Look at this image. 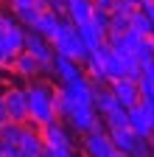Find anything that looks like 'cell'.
Segmentation results:
<instances>
[{
    "label": "cell",
    "instance_id": "obj_1",
    "mask_svg": "<svg viewBox=\"0 0 154 157\" xmlns=\"http://www.w3.org/2000/svg\"><path fill=\"white\" fill-rule=\"evenodd\" d=\"M25 95H28V124L34 126H45L51 124L56 115V87L45 78H31L25 84Z\"/></svg>",
    "mask_w": 154,
    "mask_h": 157
},
{
    "label": "cell",
    "instance_id": "obj_2",
    "mask_svg": "<svg viewBox=\"0 0 154 157\" xmlns=\"http://www.w3.org/2000/svg\"><path fill=\"white\" fill-rule=\"evenodd\" d=\"M51 42H53V51H56V53L70 56V59H76V62H81V65H84V59L90 56V48L84 45V39H81L79 28H76V23H70L67 17H62L59 31L53 34Z\"/></svg>",
    "mask_w": 154,
    "mask_h": 157
},
{
    "label": "cell",
    "instance_id": "obj_3",
    "mask_svg": "<svg viewBox=\"0 0 154 157\" xmlns=\"http://www.w3.org/2000/svg\"><path fill=\"white\" fill-rule=\"evenodd\" d=\"M65 124H67L76 135H87V132H92V129H107L95 107H73L70 115L65 118Z\"/></svg>",
    "mask_w": 154,
    "mask_h": 157
},
{
    "label": "cell",
    "instance_id": "obj_4",
    "mask_svg": "<svg viewBox=\"0 0 154 157\" xmlns=\"http://www.w3.org/2000/svg\"><path fill=\"white\" fill-rule=\"evenodd\" d=\"M115 151V143L107 129H92L81 135V154L84 157H109Z\"/></svg>",
    "mask_w": 154,
    "mask_h": 157
},
{
    "label": "cell",
    "instance_id": "obj_5",
    "mask_svg": "<svg viewBox=\"0 0 154 157\" xmlns=\"http://www.w3.org/2000/svg\"><path fill=\"white\" fill-rule=\"evenodd\" d=\"M25 51H28L31 56H36V59H39V65L45 67V73H51L53 56H56V51H53V42H51V39H45L39 31L28 28V34H25Z\"/></svg>",
    "mask_w": 154,
    "mask_h": 157
},
{
    "label": "cell",
    "instance_id": "obj_6",
    "mask_svg": "<svg viewBox=\"0 0 154 157\" xmlns=\"http://www.w3.org/2000/svg\"><path fill=\"white\" fill-rule=\"evenodd\" d=\"M62 95L70 101V107H92V93H95V84L90 82L87 76L76 78L70 84H59Z\"/></svg>",
    "mask_w": 154,
    "mask_h": 157
},
{
    "label": "cell",
    "instance_id": "obj_7",
    "mask_svg": "<svg viewBox=\"0 0 154 157\" xmlns=\"http://www.w3.org/2000/svg\"><path fill=\"white\" fill-rule=\"evenodd\" d=\"M3 98H6L9 121L28 124V95H25V87H6L3 90Z\"/></svg>",
    "mask_w": 154,
    "mask_h": 157
},
{
    "label": "cell",
    "instance_id": "obj_8",
    "mask_svg": "<svg viewBox=\"0 0 154 157\" xmlns=\"http://www.w3.org/2000/svg\"><path fill=\"white\" fill-rule=\"evenodd\" d=\"M109 90L115 93V98H118V104L121 107H134V104H137L140 101V82H137V78H129V76H121V78H112V82H109Z\"/></svg>",
    "mask_w": 154,
    "mask_h": 157
},
{
    "label": "cell",
    "instance_id": "obj_9",
    "mask_svg": "<svg viewBox=\"0 0 154 157\" xmlns=\"http://www.w3.org/2000/svg\"><path fill=\"white\" fill-rule=\"evenodd\" d=\"M51 76H53L59 84H70V82H76V78L84 76V65L76 62V59H70V56L56 53V56H53V65H51Z\"/></svg>",
    "mask_w": 154,
    "mask_h": 157
},
{
    "label": "cell",
    "instance_id": "obj_10",
    "mask_svg": "<svg viewBox=\"0 0 154 157\" xmlns=\"http://www.w3.org/2000/svg\"><path fill=\"white\" fill-rule=\"evenodd\" d=\"M92 53L98 56V62H101V67H104V76H107V82L126 76V65H123L121 53H118V51H112V48H109V42L98 45V48H95Z\"/></svg>",
    "mask_w": 154,
    "mask_h": 157
},
{
    "label": "cell",
    "instance_id": "obj_11",
    "mask_svg": "<svg viewBox=\"0 0 154 157\" xmlns=\"http://www.w3.org/2000/svg\"><path fill=\"white\" fill-rule=\"evenodd\" d=\"M129 126L137 132L140 137H148L154 132V109L143 101V98L134 107H129Z\"/></svg>",
    "mask_w": 154,
    "mask_h": 157
},
{
    "label": "cell",
    "instance_id": "obj_12",
    "mask_svg": "<svg viewBox=\"0 0 154 157\" xmlns=\"http://www.w3.org/2000/svg\"><path fill=\"white\" fill-rule=\"evenodd\" d=\"M9 70H11L17 78H25V82H31V78H39V76L45 73V67L39 65V59L31 56L28 51H20V53H17V56L11 59Z\"/></svg>",
    "mask_w": 154,
    "mask_h": 157
},
{
    "label": "cell",
    "instance_id": "obj_13",
    "mask_svg": "<svg viewBox=\"0 0 154 157\" xmlns=\"http://www.w3.org/2000/svg\"><path fill=\"white\" fill-rule=\"evenodd\" d=\"M25 34H28V28L20 25V23H14L11 28L0 31V45H3V51H6V56H9L6 67L11 65V59L20 53V51H25Z\"/></svg>",
    "mask_w": 154,
    "mask_h": 157
},
{
    "label": "cell",
    "instance_id": "obj_14",
    "mask_svg": "<svg viewBox=\"0 0 154 157\" xmlns=\"http://www.w3.org/2000/svg\"><path fill=\"white\" fill-rule=\"evenodd\" d=\"M9 9H11V14L17 17L20 25L34 28L36 20H39V14H42V9H45V3H42V0H11Z\"/></svg>",
    "mask_w": 154,
    "mask_h": 157
},
{
    "label": "cell",
    "instance_id": "obj_15",
    "mask_svg": "<svg viewBox=\"0 0 154 157\" xmlns=\"http://www.w3.org/2000/svg\"><path fill=\"white\" fill-rule=\"evenodd\" d=\"M39 132H42V140L48 146H76L73 143V129L62 121V118H53L51 124L39 126Z\"/></svg>",
    "mask_w": 154,
    "mask_h": 157
},
{
    "label": "cell",
    "instance_id": "obj_16",
    "mask_svg": "<svg viewBox=\"0 0 154 157\" xmlns=\"http://www.w3.org/2000/svg\"><path fill=\"white\" fill-rule=\"evenodd\" d=\"M42 151H45V140H42L39 126L28 124L20 143H17V157H42Z\"/></svg>",
    "mask_w": 154,
    "mask_h": 157
},
{
    "label": "cell",
    "instance_id": "obj_17",
    "mask_svg": "<svg viewBox=\"0 0 154 157\" xmlns=\"http://www.w3.org/2000/svg\"><path fill=\"white\" fill-rule=\"evenodd\" d=\"M92 11H95V3L92 0H67V9H65V17L70 23L81 25L87 20H92Z\"/></svg>",
    "mask_w": 154,
    "mask_h": 157
},
{
    "label": "cell",
    "instance_id": "obj_18",
    "mask_svg": "<svg viewBox=\"0 0 154 157\" xmlns=\"http://www.w3.org/2000/svg\"><path fill=\"white\" fill-rule=\"evenodd\" d=\"M92 107L98 109V115H107L109 109L121 107L118 98H115V93L109 90V84H95V93H92Z\"/></svg>",
    "mask_w": 154,
    "mask_h": 157
},
{
    "label": "cell",
    "instance_id": "obj_19",
    "mask_svg": "<svg viewBox=\"0 0 154 157\" xmlns=\"http://www.w3.org/2000/svg\"><path fill=\"white\" fill-rule=\"evenodd\" d=\"M59 23H62V14H56L53 9H42L39 20H36V25H34V31H39L45 39H53V34L59 31Z\"/></svg>",
    "mask_w": 154,
    "mask_h": 157
},
{
    "label": "cell",
    "instance_id": "obj_20",
    "mask_svg": "<svg viewBox=\"0 0 154 157\" xmlns=\"http://www.w3.org/2000/svg\"><path fill=\"white\" fill-rule=\"evenodd\" d=\"M76 28H79V34H81V39H84V45H87L90 51H95L98 45H104V42H107V31H104V28H98L92 20H87V23L76 25Z\"/></svg>",
    "mask_w": 154,
    "mask_h": 157
},
{
    "label": "cell",
    "instance_id": "obj_21",
    "mask_svg": "<svg viewBox=\"0 0 154 157\" xmlns=\"http://www.w3.org/2000/svg\"><path fill=\"white\" fill-rule=\"evenodd\" d=\"M109 137H112L115 149H118V151H126V154L132 151V146H134V143L140 140V135L134 132L132 126H123V129H112V132H109Z\"/></svg>",
    "mask_w": 154,
    "mask_h": 157
},
{
    "label": "cell",
    "instance_id": "obj_22",
    "mask_svg": "<svg viewBox=\"0 0 154 157\" xmlns=\"http://www.w3.org/2000/svg\"><path fill=\"white\" fill-rule=\"evenodd\" d=\"M28 124H17V121H6L3 126H0V143L3 146H17L20 143V137L25 132Z\"/></svg>",
    "mask_w": 154,
    "mask_h": 157
},
{
    "label": "cell",
    "instance_id": "obj_23",
    "mask_svg": "<svg viewBox=\"0 0 154 157\" xmlns=\"http://www.w3.org/2000/svg\"><path fill=\"white\" fill-rule=\"evenodd\" d=\"M101 121H104L107 132L123 129V126H129V109H126V107H115V109H109L107 115H101Z\"/></svg>",
    "mask_w": 154,
    "mask_h": 157
},
{
    "label": "cell",
    "instance_id": "obj_24",
    "mask_svg": "<svg viewBox=\"0 0 154 157\" xmlns=\"http://www.w3.org/2000/svg\"><path fill=\"white\" fill-rule=\"evenodd\" d=\"M129 28H132V31H137L140 36H148V34L154 31V25H151V20L146 17L143 6H137V9L132 11V17H129Z\"/></svg>",
    "mask_w": 154,
    "mask_h": 157
},
{
    "label": "cell",
    "instance_id": "obj_25",
    "mask_svg": "<svg viewBox=\"0 0 154 157\" xmlns=\"http://www.w3.org/2000/svg\"><path fill=\"white\" fill-rule=\"evenodd\" d=\"M134 59H137L140 65H148V62H154V39H151V34L140 39L137 51H134Z\"/></svg>",
    "mask_w": 154,
    "mask_h": 157
},
{
    "label": "cell",
    "instance_id": "obj_26",
    "mask_svg": "<svg viewBox=\"0 0 154 157\" xmlns=\"http://www.w3.org/2000/svg\"><path fill=\"white\" fill-rule=\"evenodd\" d=\"M154 93V62L143 65V76H140V95Z\"/></svg>",
    "mask_w": 154,
    "mask_h": 157
},
{
    "label": "cell",
    "instance_id": "obj_27",
    "mask_svg": "<svg viewBox=\"0 0 154 157\" xmlns=\"http://www.w3.org/2000/svg\"><path fill=\"white\" fill-rule=\"evenodd\" d=\"M42 157H79V154H76V146H48L45 143Z\"/></svg>",
    "mask_w": 154,
    "mask_h": 157
},
{
    "label": "cell",
    "instance_id": "obj_28",
    "mask_svg": "<svg viewBox=\"0 0 154 157\" xmlns=\"http://www.w3.org/2000/svg\"><path fill=\"white\" fill-rule=\"evenodd\" d=\"M129 157H154V154H151V146H148V137H140V140L132 146Z\"/></svg>",
    "mask_w": 154,
    "mask_h": 157
},
{
    "label": "cell",
    "instance_id": "obj_29",
    "mask_svg": "<svg viewBox=\"0 0 154 157\" xmlns=\"http://www.w3.org/2000/svg\"><path fill=\"white\" fill-rule=\"evenodd\" d=\"M92 23L109 34V11H104V9H95V11H92Z\"/></svg>",
    "mask_w": 154,
    "mask_h": 157
},
{
    "label": "cell",
    "instance_id": "obj_30",
    "mask_svg": "<svg viewBox=\"0 0 154 157\" xmlns=\"http://www.w3.org/2000/svg\"><path fill=\"white\" fill-rule=\"evenodd\" d=\"M45 9H53L56 14H62L65 17V9H67V0H42Z\"/></svg>",
    "mask_w": 154,
    "mask_h": 157
},
{
    "label": "cell",
    "instance_id": "obj_31",
    "mask_svg": "<svg viewBox=\"0 0 154 157\" xmlns=\"http://www.w3.org/2000/svg\"><path fill=\"white\" fill-rule=\"evenodd\" d=\"M14 23H17V17L11 14V9H9V11H0V31H6V28H11Z\"/></svg>",
    "mask_w": 154,
    "mask_h": 157
},
{
    "label": "cell",
    "instance_id": "obj_32",
    "mask_svg": "<svg viewBox=\"0 0 154 157\" xmlns=\"http://www.w3.org/2000/svg\"><path fill=\"white\" fill-rule=\"evenodd\" d=\"M9 121V109H6V98H3V90H0V126Z\"/></svg>",
    "mask_w": 154,
    "mask_h": 157
},
{
    "label": "cell",
    "instance_id": "obj_33",
    "mask_svg": "<svg viewBox=\"0 0 154 157\" xmlns=\"http://www.w3.org/2000/svg\"><path fill=\"white\" fill-rule=\"evenodd\" d=\"M95 9H104V11H112V6L118 3V0H92Z\"/></svg>",
    "mask_w": 154,
    "mask_h": 157
},
{
    "label": "cell",
    "instance_id": "obj_34",
    "mask_svg": "<svg viewBox=\"0 0 154 157\" xmlns=\"http://www.w3.org/2000/svg\"><path fill=\"white\" fill-rule=\"evenodd\" d=\"M143 11H146V17L151 20V25H154V3H143Z\"/></svg>",
    "mask_w": 154,
    "mask_h": 157
},
{
    "label": "cell",
    "instance_id": "obj_35",
    "mask_svg": "<svg viewBox=\"0 0 154 157\" xmlns=\"http://www.w3.org/2000/svg\"><path fill=\"white\" fill-rule=\"evenodd\" d=\"M6 62H9V56H6V51H3V45H0V67H6Z\"/></svg>",
    "mask_w": 154,
    "mask_h": 157
},
{
    "label": "cell",
    "instance_id": "obj_36",
    "mask_svg": "<svg viewBox=\"0 0 154 157\" xmlns=\"http://www.w3.org/2000/svg\"><path fill=\"white\" fill-rule=\"evenodd\" d=\"M143 101H146V104H148V107L154 109V93H148V95H143Z\"/></svg>",
    "mask_w": 154,
    "mask_h": 157
},
{
    "label": "cell",
    "instance_id": "obj_37",
    "mask_svg": "<svg viewBox=\"0 0 154 157\" xmlns=\"http://www.w3.org/2000/svg\"><path fill=\"white\" fill-rule=\"evenodd\" d=\"M109 157H129V154H126V151H118V149H115V151H112Z\"/></svg>",
    "mask_w": 154,
    "mask_h": 157
},
{
    "label": "cell",
    "instance_id": "obj_38",
    "mask_svg": "<svg viewBox=\"0 0 154 157\" xmlns=\"http://www.w3.org/2000/svg\"><path fill=\"white\" fill-rule=\"evenodd\" d=\"M148 146H151V154H154V132L148 135Z\"/></svg>",
    "mask_w": 154,
    "mask_h": 157
},
{
    "label": "cell",
    "instance_id": "obj_39",
    "mask_svg": "<svg viewBox=\"0 0 154 157\" xmlns=\"http://www.w3.org/2000/svg\"><path fill=\"white\" fill-rule=\"evenodd\" d=\"M126 3H132V6H143V0H126Z\"/></svg>",
    "mask_w": 154,
    "mask_h": 157
},
{
    "label": "cell",
    "instance_id": "obj_40",
    "mask_svg": "<svg viewBox=\"0 0 154 157\" xmlns=\"http://www.w3.org/2000/svg\"><path fill=\"white\" fill-rule=\"evenodd\" d=\"M0 6H11V0H0Z\"/></svg>",
    "mask_w": 154,
    "mask_h": 157
},
{
    "label": "cell",
    "instance_id": "obj_41",
    "mask_svg": "<svg viewBox=\"0 0 154 157\" xmlns=\"http://www.w3.org/2000/svg\"><path fill=\"white\" fill-rule=\"evenodd\" d=\"M143 3H154V0H143Z\"/></svg>",
    "mask_w": 154,
    "mask_h": 157
},
{
    "label": "cell",
    "instance_id": "obj_42",
    "mask_svg": "<svg viewBox=\"0 0 154 157\" xmlns=\"http://www.w3.org/2000/svg\"><path fill=\"white\" fill-rule=\"evenodd\" d=\"M151 39H154V31H151Z\"/></svg>",
    "mask_w": 154,
    "mask_h": 157
},
{
    "label": "cell",
    "instance_id": "obj_43",
    "mask_svg": "<svg viewBox=\"0 0 154 157\" xmlns=\"http://www.w3.org/2000/svg\"><path fill=\"white\" fill-rule=\"evenodd\" d=\"M0 149H3V143H0Z\"/></svg>",
    "mask_w": 154,
    "mask_h": 157
},
{
    "label": "cell",
    "instance_id": "obj_44",
    "mask_svg": "<svg viewBox=\"0 0 154 157\" xmlns=\"http://www.w3.org/2000/svg\"><path fill=\"white\" fill-rule=\"evenodd\" d=\"M81 157H84V154H81Z\"/></svg>",
    "mask_w": 154,
    "mask_h": 157
}]
</instances>
